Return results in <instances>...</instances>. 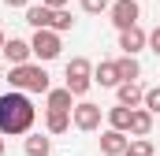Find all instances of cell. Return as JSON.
Returning a JSON list of instances; mask_svg holds the SVG:
<instances>
[{
  "label": "cell",
  "mask_w": 160,
  "mask_h": 156,
  "mask_svg": "<svg viewBox=\"0 0 160 156\" xmlns=\"http://www.w3.org/2000/svg\"><path fill=\"white\" fill-rule=\"evenodd\" d=\"M34 119H38V108L22 89H11L8 97H0V134H8V138L30 134Z\"/></svg>",
  "instance_id": "1"
},
{
  "label": "cell",
  "mask_w": 160,
  "mask_h": 156,
  "mask_svg": "<svg viewBox=\"0 0 160 156\" xmlns=\"http://www.w3.org/2000/svg\"><path fill=\"white\" fill-rule=\"evenodd\" d=\"M8 82H11V89H22V93H48L52 89L48 85V71L41 63H15L8 71Z\"/></svg>",
  "instance_id": "2"
},
{
  "label": "cell",
  "mask_w": 160,
  "mask_h": 156,
  "mask_svg": "<svg viewBox=\"0 0 160 156\" xmlns=\"http://www.w3.org/2000/svg\"><path fill=\"white\" fill-rule=\"evenodd\" d=\"M89 85H93V63H89L86 56H75V60L67 63V89H71L75 97H86Z\"/></svg>",
  "instance_id": "3"
},
{
  "label": "cell",
  "mask_w": 160,
  "mask_h": 156,
  "mask_svg": "<svg viewBox=\"0 0 160 156\" xmlns=\"http://www.w3.org/2000/svg\"><path fill=\"white\" fill-rule=\"evenodd\" d=\"M101 104H93V100H78L75 108H71V123L78 126L82 134H93V130H101Z\"/></svg>",
  "instance_id": "4"
},
{
  "label": "cell",
  "mask_w": 160,
  "mask_h": 156,
  "mask_svg": "<svg viewBox=\"0 0 160 156\" xmlns=\"http://www.w3.org/2000/svg\"><path fill=\"white\" fill-rule=\"evenodd\" d=\"M30 48H34V56H38V60H56V56H60V48H63L60 30H52V26L38 30V34H34V41H30Z\"/></svg>",
  "instance_id": "5"
},
{
  "label": "cell",
  "mask_w": 160,
  "mask_h": 156,
  "mask_svg": "<svg viewBox=\"0 0 160 156\" xmlns=\"http://www.w3.org/2000/svg\"><path fill=\"white\" fill-rule=\"evenodd\" d=\"M108 15H112V26L116 30H127V26H134L142 19V7H138V0H116L108 7Z\"/></svg>",
  "instance_id": "6"
},
{
  "label": "cell",
  "mask_w": 160,
  "mask_h": 156,
  "mask_svg": "<svg viewBox=\"0 0 160 156\" xmlns=\"http://www.w3.org/2000/svg\"><path fill=\"white\" fill-rule=\"evenodd\" d=\"M127 145H130L127 130H116V126H108V130L101 134V153H104V156H123V153H127Z\"/></svg>",
  "instance_id": "7"
},
{
  "label": "cell",
  "mask_w": 160,
  "mask_h": 156,
  "mask_svg": "<svg viewBox=\"0 0 160 156\" xmlns=\"http://www.w3.org/2000/svg\"><path fill=\"white\" fill-rule=\"evenodd\" d=\"M145 45H149V34H145L138 22H134V26H127V30H119V48H123V52H130V56H134V52H142Z\"/></svg>",
  "instance_id": "8"
},
{
  "label": "cell",
  "mask_w": 160,
  "mask_h": 156,
  "mask_svg": "<svg viewBox=\"0 0 160 156\" xmlns=\"http://www.w3.org/2000/svg\"><path fill=\"white\" fill-rule=\"evenodd\" d=\"M4 56H8V63L15 67V63H30L34 48H30V41H22V37H11V41H4Z\"/></svg>",
  "instance_id": "9"
},
{
  "label": "cell",
  "mask_w": 160,
  "mask_h": 156,
  "mask_svg": "<svg viewBox=\"0 0 160 156\" xmlns=\"http://www.w3.org/2000/svg\"><path fill=\"white\" fill-rule=\"evenodd\" d=\"M52 19H56V7H48V4H30V7H26V22H30L34 30L52 26Z\"/></svg>",
  "instance_id": "10"
},
{
  "label": "cell",
  "mask_w": 160,
  "mask_h": 156,
  "mask_svg": "<svg viewBox=\"0 0 160 156\" xmlns=\"http://www.w3.org/2000/svg\"><path fill=\"white\" fill-rule=\"evenodd\" d=\"M93 82L104 85V89H116V85H119V67H116V60H101L97 71H93Z\"/></svg>",
  "instance_id": "11"
},
{
  "label": "cell",
  "mask_w": 160,
  "mask_h": 156,
  "mask_svg": "<svg viewBox=\"0 0 160 156\" xmlns=\"http://www.w3.org/2000/svg\"><path fill=\"white\" fill-rule=\"evenodd\" d=\"M116 93H119V104H127V108H138V104L145 100V89H142L138 82H119Z\"/></svg>",
  "instance_id": "12"
},
{
  "label": "cell",
  "mask_w": 160,
  "mask_h": 156,
  "mask_svg": "<svg viewBox=\"0 0 160 156\" xmlns=\"http://www.w3.org/2000/svg\"><path fill=\"white\" fill-rule=\"evenodd\" d=\"M149 130H153V112L149 108H134L130 112V134L134 138H145Z\"/></svg>",
  "instance_id": "13"
},
{
  "label": "cell",
  "mask_w": 160,
  "mask_h": 156,
  "mask_svg": "<svg viewBox=\"0 0 160 156\" xmlns=\"http://www.w3.org/2000/svg\"><path fill=\"white\" fill-rule=\"evenodd\" d=\"M71 126V112H60V108H48L45 112V130L48 134H63Z\"/></svg>",
  "instance_id": "14"
},
{
  "label": "cell",
  "mask_w": 160,
  "mask_h": 156,
  "mask_svg": "<svg viewBox=\"0 0 160 156\" xmlns=\"http://www.w3.org/2000/svg\"><path fill=\"white\" fill-rule=\"evenodd\" d=\"M116 67H119V82H134V78L142 75V63H138L130 52H123L119 60H116Z\"/></svg>",
  "instance_id": "15"
},
{
  "label": "cell",
  "mask_w": 160,
  "mask_h": 156,
  "mask_svg": "<svg viewBox=\"0 0 160 156\" xmlns=\"http://www.w3.org/2000/svg\"><path fill=\"white\" fill-rule=\"evenodd\" d=\"M130 112H134V108H127V104L108 108V126H116V130H127V134H130Z\"/></svg>",
  "instance_id": "16"
},
{
  "label": "cell",
  "mask_w": 160,
  "mask_h": 156,
  "mask_svg": "<svg viewBox=\"0 0 160 156\" xmlns=\"http://www.w3.org/2000/svg\"><path fill=\"white\" fill-rule=\"evenodd\" d=\"M48 97V108H60V112H71V100H75V93L63 85V89H48L45 93Z\"/></svg>",
  "instance_id": "17"
},
{
  "label": "cell",
  "mask_w": 160,
  "mask_h": 156,
  "mask_svg": "<svg viewBox=\"0 0 160 156\" xmlns=\"http://www.w3.org/2000/svg\"><path fill=\"white\" fill-rule=\"evenodd\" d=\"M48 149H52V138H45V134L26 138V156H48Z\"/></svg>",
  "instance_id": "18"
},
{
  "label": "cell",
  "mask_w": 160,
  "mask_h": 156,
  "mask_svg": "<svg viewBox=\"0 0 160 156\" xmlns=\"http://www.w3.org/2000/svg\"><path fill=\"white\" fill-rule=\"evenodd\" d=\"M123 156H153V145L145 141V138H134L130 145H127V153Z\"/></svg>",
  "instance_id": "19"
},
{
  "label": "cell",
  "mask_w": 160,
  "mask_h": 156,
  "mask_svg": "<svg viewBox=\"0 0 160 156\" xmlns=\"http://www.w3.org/2000/svg\"><path fill=\"white\" fill-rule=\"evenodd\" d=\"M75 26V19H71V11H63V7H56V19H52V30H60V34H67Z\"/></svg>",
  "instance_id": "20"
},
{
  "label": "cell",
  "mask_w": 160,
  "mask_h": 156,
  "mask_svg": "<svg viewBox=\"0 0 160 156\" xmlns=\"http://www.w3.org/2000/svg\"><path fill=\"white\" fill-rule=\"evenodd\" d=\"M142 104H145L153 115H160V85L157 89H145V100H142Z\"/></svg>",
  "instance_id": "21"
},
{
  "label": "cell",
  "mask_w": 160,
  "mask_h": 156,
  "mask_svg": "<svg viewBox=\"0 0 160 156\" xmlns=\"http://www.w3.org/2000/svg\"><path fill=\"white\" fill-rule=\"evenodd\" d=\"M108 7H112L108 0H82V11H86V15H101V11H108Z\"/></svg>",
  "instance_id": "22"
},
{
  "label": "cell",
  "mask_w": 160,
  "mask_h": 156,
  "mask_svg": "<svg viewBox=\"0 0 160 156\" xmlns=\"http://www.w3.org/2000/svg\"><path fill=\"white\" fill-rule=\"evenodd\" d=\"M149 48H153V52H157V56H160V26H157V30H153V34H149Z\"/></svg>",
  "instance_id": "23"
},
{
  "label": "cell",
  "mask_w": 160,
  "mask_h": 156,
  "mask_svg": "<svg viewBox=\"0 0 160 156\" xmlns=\"http://www.w3.org/2000/svg\"><path fill=\"white\" fill-rule=\"evenodd\" d=\"M8 7H30V0H4Z\"/></svg>",
  "instance_id": "24"
},
{
  "label": "cell",
  "mask_w": 160,
  "mask_h": 156,
  "mask_svg": "<svg viewBox=\"0 0 160 156\" xmlns=\"http://www.w3.org/2000/svg\"><path fill=\"white\" fill-rule=\"evenodd\" d=\"M41 4H48V7H63L67 0H41Z\"/></svg>",
  "instance_id": "25"
},
{
  "label": "cell",
  "mask_w": 160,
  "mask_h": 156,
  "mask_svg": "<svg viewBox=\"0 0 160 156\" xmlns=\"http://www.w3.org/2000/svg\"><path fill=\"white\" fill-rule=\"evenodd\" d=\"M4 41H8V37H4V30H0V52H4Z\"/></svg>",
  "instance_id": "26"
},
{
  "label": "cell",
  "mask_w": 160,
  "mask_h": 156,
  "mask_svg": "<svg viewBox=\"0 0 160 156\" xmlns=\"http://www.w3.org/2000/svg\"><path fill=\"white\" fill-rule=\"evenodd\" d=\"M0 156H4V138H0Z\"/></svg>",
  "instance_id": "27"
},
{
  "label": "cell",
  "mask_w": 160,
  "mask_h": 156,
  "mask_svg": "<svg viewBox=\"0 0 160 156\" xmlns=\"http://www.w3.org/2000/svg\"><path fill=\"white\" fill-rule=\"evenodd\" d=\"M0 78H4V67H0Z\"/></svg>",
  "instance_id": "28"
}]
</instances>
